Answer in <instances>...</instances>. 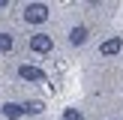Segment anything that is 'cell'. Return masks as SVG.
<instances>
[{
	"mask_svg": "<svg viewBox=\"0 0 123 120\" xmlns=\"http://www.w3.org/2000/svg\"><path fill=\"white\" fill-rule=\"evenodd\" d=\"M48 15H51V12H48L45 3H27L24 6V21L27 24H45Z\"/></svg>",
	"mask_w": 123,
	"mask_h": 120,
	"instance_id": "cell-1",
	"label": "cell"
},
{
	"mask_svg": "<svg viewBox=\"0 0 123 120\" xmlns=\"http://www.w3.org/2000/svg\"><path fill=\"white\" fill-rule=\"evenodd\" d=\"M51 48H54V39L48 33H33L30 36V51L33 54H48Z\"/></svg>",
	"mask_w": 123,
	"mask_h": 120,
	"instance_id": "cell-2",
	"label": "cell"
},
{
	"mask_svg": "<svg viewBox=\"0 0 123 120\" xmlns=\"http://www.w3.org/2000/svg\"><path fill=\"white\" fill-rule=\"evenodd\" d=\"M120 48H123V36H111V39H105L99 45V54H102V57H117Z\"/></svg>",
	"mask_w": 123,
	"mask_h": 120,
	"instance_id": "cell-3",
	"label": "cell"
},
{
	"mask_svg": "<svg viewBox=\"0 0 123 120\" xmlns=\"http://www.w3.org/2000/svg\"><path fill=\"white\" fill-rule=\"evenodd\" d=\"M18 78H24V81H45V72H42L39 66L21 63V66H18Z\"/></svg>",
	"mask_w": 123,
	"mask_h": 120,
	"instance_id": "cell-4",
	"label": "cell"
},
{
	"mask_svg": "<svg viewBox=\"0 0 123 120\" xmlns=\"http://www.w3.org/2000/svg\"><path fill=\"white\" fill-rule=\"evenodd\" d=\"M87 36H90V30L87 27H84V24H75V27H72L69 30V42H72V45H84V42H87Z\"/></svg>",
	"mask_w": 123,
	"mask_h": 120,
	"instance_id": "cell-5",
	"label": "cell"
},
{
	"mask_svg": "<svg viewBox=\"0 0 123 120\" xmlns=\"http://www.w3.org/2000/svg\"><path fill=\"white\" fill-rule=\"evenodd\" d=\"M3 117H6V120L24 117V105H18V102H6V105H3Z\"/></svg>",
	"mask_w": 123,
	"mask_h": 120,
	"instance_id": "cell-6",
	"label": "cell"
},
{
	"mask_svg": "<svg viewBox=\"0 0 123 120\" xmlns=\"http://www.w3.org/2000/svg\"><path fill=\"white\" fill-rule=\"evenodd\" d=\"M12 45H15V39H12V33H0V54L12 51Z\"/></svg>",
	"mask_w": 123,
	"mask_h": 120,
	"instance_id": "cell-7",
	"label": "cell"
},
{
	"mask_svg": "<svg viewBox=\"0 0 123 120\" xmlns=\"http://www.w3.org/2000/svg\"><path fill=\"white\" fill-rule=\"evenodd\" d=\"M42 111H45V105H42V102H24V114H42Z\"/></svg>",
	"mask_w": 123,
	"mask_h": 120,
	"instance_id": "cell-8",
	"label": "cell"
},
{
	"mask_svg": "<svg viewBox=\"0 0 123 120\" xmlns=\"http://www.w3.org/2000/svg\"><path fill=\"white\" fill-rule=\"evenodd\" d=\"M63 120H84V114L78 108H63Z\"/></svg>",
	"mask_w": 123,
	"mask_h": 120,
	"instance_id": "cell-9",
	"label": "cell"
},
{
	"mask_svg": "<svg viewBox=\"0 0 123 120\" xmlns=\"http://www.w3.org/2000/svg\"><path fill=\"white\" fill-rule=\"evenodd\" d=\"M6 6H9V0H0V9H6Z\"/></svg>",
	"mask_w": 123,
	"mask_h": 120,
	"instance_id": "cell-10",
	"label": "cell"
}]
</instances>
